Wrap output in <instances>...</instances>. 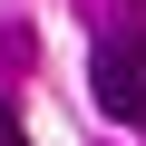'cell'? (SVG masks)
I'll return each instance as SVG.
<instances>
[{"label":"cell","instance_id":"6da1fadb","mask_svg":"<svg viewBox=\"0 0 146 146\" xmlns=\"http://www.w3.org/2000/svg\"><path fill=\"white\" fill-rule=\"evenodd\" d=\"M88 98H98V117L146 136V29H107L88 49Z\"/></svg>","mask_w":146,"mask_h":146},{"label":"cell","instance_id":"7a4b0ae2","mask_svg":"<svg viewBox=\"0 0 146 146\" xmlns=\"http://www.w3.org/2000/svg\"><path fill=\"white\" fill-rule=\"evenodd\" d=\"M0 146H29V136H20V107H10V98H0Z\"/></svg>","mask_w":146,"mask_h":146}]
</instances>
